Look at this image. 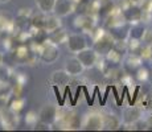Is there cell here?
<instances>
[{
    "label": "cell",
    "instance_id": "obj_1",
    "mask_svg": "<svg viewBox=\"0 0 152 132\" xmlns=\"http://www.w3.org/2000/svg\"><path fill=\"white\" fill-rule=\"evenodd\" d=\"M40 61L46 65H50V63L56 62L60 57V50H58V46L56 44L50 42V41H46L45 44H42L40 46Z\"/></svg>",
    "mask_w": 152,
    "mask_h": 132
},
{
    "label": "cell",
    "instance_id": "obj_2",
    "mask_svg": "<svg viewBox=\"0 0 152 132\" xmlns=\"http://www.w3.org/2000/svg\"><path fill=\"white\" fill-rule=\"evenodd\" d=\"M115 45V41H114L113 36L103 31V33L99 34L97 39L94 40V49L97 50V53L99 55L101 54H107L109 50L114 48Z\"/></svg>",
    "mask_w": 152,
    "mask_h": 132
},
{
    "label": "cell",
    "instance_id": "obj_3",
    "mask_svg": "<svg viewBox=\"0 0 152 132\" xmlns=\"http://www.w3.org/2000/svg\"><path fill=\"white\" fill-rule=\"evenodd\" d=\"M77 57L80 58V61L82 62L85 69L94 67L98 63V60H99V54L94 48H85L83 50L77 53Z\"/></svg>",
    "mask_w": 152,
    "mask_h": 132
},
{
    "label": "cell",
    "instance_id": "obj_4",
    "mask_svg": "<svg viewBox=\"0 0 152 132\" xmlns=\"http://www.w3.org/2000/svg\"><path fill=\"white\" fill-rule=\"evenodd\" d=\"M66 45L72 53H78L83 50L85 48H87V40L82 33H73L68 37Z\"/></svg>",
    "mask_w": 152,
    "mask_h": 132
},
{
    "label": "cell",
    "instance_id": "obj_5",
    "mask_svg": "<svg viewBox=\"0 0 152 132\" xmlns=\"http://www.w3.org/2000/svg\"><path fill=\"white\" fill-rule=\"evenodd\" d=\"M75 9V3L72 0H56V4L53 8V13L60 17L69 16Z\"/></svg>",
    "mask_w": 152,
    "mask_h": 132
},
{
    "label": "cell",
    "instance_id": "obj_6",
    "mask_svg": "<svg viewBox=\"0 0 152 132\" xmlns=\"http://www.w3.org/2000/svg\"><path fill=\"white\" fill-rule=\"evenodd\" d=\"M142 107H138V106L130 104V107H127L123 111V118H122V123L123 124H134L138 120L142 119Z\"/></svg>",
    "mask_w": 152,
    "mask_h": 132
},
{
    "label": "cell",
    "instance_id": "obj_7",
    "mask_svg": "<svg viewBox=\"0 0 152 132\" xmlns=\"http://www.w3.org/2000/svg\"><path fill=\"white\" fill-rule=\"evenodd\" d=\"M57 114H58V108L52 103H48L44 107H41V110H40L39 120H42V122L52 124V123H54L57 120Z\"/></svg>",
    "mask_w": 152,
    "mask_h": 132
},
{
    "label": "cell",
    "instance_id": "obj_8",
    "mask_svg": "<svg viewBox=\"0 0 152 132\" xmlns=\"http://www.w3.org/2000/svg\"><path fill=\"white\" fill-rule=\"evenodd\" d=\"M83 130H91L98 131L103 130V115L99 114H90L83 120Z\"/></svg>",
    "mask_w": 152,
    "mask_h": 132
},
{
    "label": "cell",
    "instance_id": "obj_9",
    "mask_svg": "<svg viewBox=\"0 0 152 132\" xmlns=\"http://www.w3.org/2000/svg\"><path fill=\"white\" fill-rule=\"evenodd\" d=\"M74 26L82 32L90 33L95 28V23L90 15H81V16H77L74 19Z\"/></svg>",
    "mask_w": 152,
    "mask_h": 132
},
{
    "label": "cell",
    "instance_id": "obj_10",
    "mask_svg": "<svg viewBox=\"0 0 152 132\" xmlns=\"http://www.w3.org/2000/svg\"><path fill=\"white\" fill-rule=\"evenodd\" d=\"M65 70L72 77H77V75H81L83 73L85 66L82 65V62L78 57H70L65 61Z\"/></svg>",
    "mask_w": 152,
    "mask_h": 132
},
{
    "label": "cell",
    "instance_id": "obj_11",
    "mask_svg": "<svg viewBox=\"0 0 152 132\" xmlns=\"http://www.w3.org/2000/svg\"><path fill=\"white\" fill-rule=\"evenodd\" d=\"M70 77H72V75H70L65 69L56 70V71H53V74H52L50 81L53 82L54 85H57V86H66L70 82Z\"/></svg>",
    "mask_w": 152,
    "mask_h": 132
},
{
    "label": "cell",
    "instance_id": "obj_12",
    "mask_svg": "<svg viewBox=\"0 0 152 132\" xmlns=\"http://www.w3.org/2000/svg\"><path fill=\"white\" fill-rule=\"evenodd\" d=\"M123 16L126 19V21H131L138 24V21H142V16H143V11L140 9L136 5H132V7L127 8V9L123 12Z\"/></svg>",
    "mask_w": 152,
    "mask_h": 132
},
{
    "label": "cell",
    "instance_id": "obj_13",
    "mask_svg": "<svg viewBox=\"0 0 152 132\" xmlns=\"http://www.w3.org/2000/svg\"><path fill=\"white\" fill-rule=\"evenodd\" d=\"M68 33H66L65 29L62 28H58L56 29V31L50 32V33H48V40L50 41V42L56 44V45H60V44H64L68 41Z\"/></svg>",
    "mask_w": 152,
    "mask_h": 132
},
{
    "label": "cell",
    "instance_id": "obj_14",
    "mask_svg": "<svg viewBox=\"0 0 152 132\" xmlns=\"http://www.w3.org/2000/svg\"><path fill=\"white\" fill-rule=\"evenodd\" d=\"M61 28V17L57 15L53 16H46L45 17V23H44V32L46 33H50V32L56 31V29Z\"/></svg>",
    "mask_w": 152,
    "mask_h": 132
},
{
    "label": "cell",
    "instance_id": "obj_15",
    "mask_svg": "<svg viewBox=\"0 0 152 132\" xmlns=\"http://www.w3.org/2000/svg\"><path fill=\"white\" fill-rule=\"evenodd\" d=\"M142 66V57L135 53H131L124 61V67L130 71H136Z\"/></svg>",
    "mask_w": 152,
    "mask_h": 132
},
{
    "label": "cell",
    "instance_id": "obj_16",
    "mask_svg": "<svg viewBox=\"0 0 152 132\" xmlns=\"http://www.w3.org/2000/svg\"><path fill=\"white\" fill-rule=\"evenodd\" d=\"M122 125V122L115 115H106L103 116V130H119Z\"/></svg>",
    "mask_w": 152,
    "mask_h": 132
},
{
    "label": "cell",
    "instance_id": "obj_17",
    "mask_svg": "<svg viewBox=\"0 0 152 132\" xmlns=\"http://www.w3.org/2000/svg\"><path fill=\"white\" fill-rule=\"evenodd\" d=\"M13 25V17L10 12H0V31H10Z\"/></svg>",
    "mask_w": 152,
    "mask_h": 132
},
{
    "label": "cell",
    "instance_id": "obj_18",
    "mask_svg": "<svg viewBox=\"0 0 152 132\" xmlns=\"http://www.w3.org/2000/svg\"><path fill=\"white\" fill-rule=\"evenodd\" d=\"M36 5L39 8V11H41L44 13L53 12V8L56 4V0H34Z\"/></svg>",
    "mask_w": 152,
    "mask_h": 132
},
{
    "label": "cell",
    "instance_id": "obj_19",
    "mask_svg": "<svg viewBox=\"0 0 152 132\" xmlns=\"http://www.w3.org/2000/svg\"><path fill=\"white\" fill-rule=\"evenodd\" d=\"M145 33V29L143 25L135 24L131 28L130 31V39H135V40H143V36Z\"/></svg>",
    "mask_w": 152,
    "mask_h": 132
},
{
    "label": "cell",
    "instance_id": "obj_20",
    "mask_svg": "<svg viewBox=\"0 0 152 132\" xmlns=\"http://www.w3.org/2000/svg\"><path fill=\"white\" fill-rule=\"evenodd\" d=\"M45 15L46 13H44L40 11L39 15H34V16L32 17V26H33V28H37V31H41L44 28V23H45V17H46Z\"/></svg>",
    "mask_w": 152,
    "mask_h": 132
},
{
    "label": "cell",
    "instance_id": "obj_21",
    "mask_svg": "<svg viewBox=\"0 0 152 132\" xmlns=\"http://www.w3.org/2000/svg\"><path fill=\"white\" fill-rule=\"evenodd\" d=\"M122 55H123V53H121L119 50H116L115 48H113L111 50H109V53L106 54V57H107V60H109L110 62L118 63L119 61L122 60Z\"/></svg>",
    "mask_w": 152,
    "mask_h": 132
},
{
    "label": "cell",
    "instance_id": "obj_22",
    "mask_svg": "<svg viewBox=\"0 0 152 132\" xmlns=\"http://www.w3.org/2000/svg\"><path fill=\"white\" fill-rule=\"evenodd\" d=\"M15 55L17 58H25V60H28V49L25 46H19V48L15 49Z\"/></svg>",
    "mask_w": 152,
    "mask_h": 132
},
{
    "label": "cell",
    "instance_id": "obj_23",
    "mask_svg": "<svg viewBox=\"0 0 152 132\" xmlns=\"http://www.w3.org/2000/svg\"><path fill=\"white\" fill-rule=\"evenodd\" d=\"M33 130H37V131H48L50 130V124L49 123H45L42 120H39V122L34 123V128Z\"/></svg>",
    "mask_w": 152,
    "mask_h": 132
},
{
    "label": "cell",
    "instance_id": "obj_24",
    "mask_svg": "<svg viewBox=\"0 0 152 132\" xmlns=\"http://www.w3.org/2000/svg\"><path fill=\"white\" fill-rule=\"evenodd\" d=\"M135 73H136V78H138L139 81H145V79L148 78V71H147V69H144V67H142V66H140Z\"/></svg>",
    "mask_w": 152,
    "mask_h": 132
},
{
    "label": "cell",
    "instance_id": "obj_25",
    "mask_svg": "<svg viewBox=\"0 0 152 132\" xmlns=\"http://www.w3.org/2000/svg\"><path fill=\"white\" fill-rule=\"evenodd\" d=\"M142 41L144 44H147V45H152V31H145Z\"/></svg>",
    "mask_w": 152,
    "mask_h": 132
},
{
    "label": "cell",
    "instance_id": "obj_26",
    "mask_svg": "<svg viewBox=\"0 0 152 132\" xmlns=\"http://www.w3.org/2000/svg\"><path fill=\"white\" fill-rule=\"evenodd\" d=\"M32 15V9L31 8H21V9L19 11V16L23 17L24 20H27V17H29Z\"/></svg>",
    "mask_w": 152,
    "mask_h": 132
},
{
    "label": "cell",
    "instance_id": "obj_27",
    "mask_svg": "<svg viewBox=\"0 0 152 132\" xmlns=\"http://www.w3.org/2000/svg\"><path fill=\"white\" fill-rule=\"evenodd\" d=\"M37 116H39V115H37ZM37 116H34L33 112H29V114H28V118H27V122H28V123L36 122V120H37Z\"/></svg>",
    "mask_w": 152,
    "mask_h": 132
},
{
    "label": "cell",
    "instance_id": "obj_28",
    "mask_svg": "<svg viewBox=\"0 0 152 132\" xmlns=\"http://www.w3.org/2000/svg\"><path fill=\"white\" fill-rule=\"evenodd\" d=\"M3 63H4V54L0 52V66H1Z\"/></svg>",
    "mask_w": 152,
    "mask_h": 132
},
{
    "label": "cell",
    "instance_id": "obj_29",
    "mask_svg": "<svg viewBox=\"0 0 152 132\" xmlns=\"http://www.w3.org/2000/svg\"><path fill=\"white\" fill-rule=\"evenodd\" d=\"M147 124L148 125H152V116H150V118L147 119Z\"/></svg>",
    "mask_w": 152,
    "mask_h": 132
},
{
    "label": "cell",
    "instance_id": "obj_30",
    "mask_svg": "<svg viewBox=\"0 0 152 132\" xmlns=\"http://www.w3.org/2000/svg\"><path fill=\"white\" fill-rule=\"evenodd\" d=\"M8 1H11V0H0V3H1V4H4V3H8Z\"/></svg>",
    "mask_w": 152,
    "mask_h": 132
},
{
    "label": "cell",
    "instance_id": "obj_31",
    "mask_svg": "<svg viewBox=\"0 0 152 132\" xmlns=\"http://www.w3.org/2000/svg\"><path fill=\"white\" fill-rule=\"evenodd\" d=\"M150 19H151V21H152V11L150 12Z\"/></svg>",
    "mask_w": 152,
    "mask_h": 132
},
{
    "label": "cell",
    "instance_id": "obj_32",
    "mask_svg": "<svg viewBox=\"0 0 152 132\" xmlns=\"http://www.w3.org/2000/svg\"><path fill=\"white\" fill-rule=\"evenodd\" d=\"M72 1H74V3H80L81 0H72Z\"/></svg>",
    "mask_w": 152,
    "mask_h": 132
},
{
    "label": "cell",
    "instance_id": "obj_33",
    "mask_svg": "<svg viewBox=\"0 0 152 132\" xmlns=\"http://www.w3.org/2000/svg\"><path fill=\"white\" fill-rule=\"evenodd\" d=\"M151 75H152V70H151Z\"/></svg>",
    "mask_w": 152,
    "mask_h": 132
}]
</instances>
